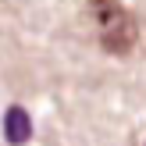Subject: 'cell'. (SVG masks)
Returning a JSON list of instances; mask_svg holds the SVG:
<instances>
[{"mask_svg":"<svg viewBox=\"0 0 146 146\" xmlns=\"http://www.w3.org/2000/svg\"><path fill=\"white\" fill-rule=\"evenodd\" d=\"M93 18L100 25V46L114 57H125L135 50V39H139V25L135 18L118 4V0H89Z\"/></svg>","mask_w":146,"mask_h":146,"instance_id":"1","label":"cell"},{"mask_svg":"<svg viewBox=\"0 0 146 146\" xmlns=\"http://www.w3.org/2000/svg\"><path fill=\"white\" fill-rule=\"evenodd\" d=\"M4 135H7L11 146L29 143V135H32V121H29L25 107H7V114H4Z\"/></svg>","mask_w":146,"mask_h":146,"instance_id":"2","label":"cell"}]
</instances>
